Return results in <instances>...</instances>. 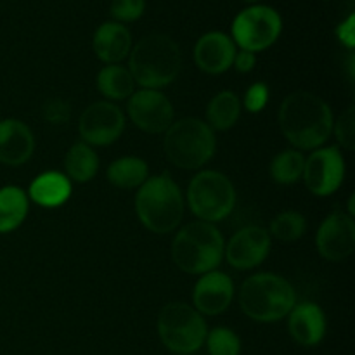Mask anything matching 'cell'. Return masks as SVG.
<instances>
[{
	"instance_id": "6da1fadb",
	"label": "cell",
	"mask_w": 355,
	"mask_h": 355,
	"mask_svg": "<svg viewBox=\"0 0 355 355\" xmlns=\"http://www.w3.org/2000/svg\"><path fill=\"white\" fill-rule=\"evenodd\" d=\"M333 123L331 107L314 92H291L279 106L281 132L298 151L322 148L331 137Z\"/></svg>"
},
{
	"instance_id": "7a4b0ae2",
	"label": "cell",
	"mask_w": 355,
	"mask_h": 355,
	"mask_svg": "<svg viewBox=\"0 0 355 355\" xmlns=\"http://www.w3.org/2000/svg\"><path fill=\"white\" fill-rule=\"evenodd\" d=\"M182 54L172 37L163 33L146 35L128 54V71L142 89L158 90L177 78Z\"/></svg>"
},
{
	"instance_id": "3957f363",
	"label": "cell",
	"mask_w": 355,
	"mask_h": 355,
	"mask_svg": "<svg viewBox=\"0 0 355 355\" xmlns=\"http://www.w3.org/2000/svg\"><path fill=\"white\" fill-rule=\"evenodd\" d=\"M295 304L297 293L293 284L279 274H253L239 288V307L252 321H281L290 314Z\"/></svg>"
},
{
	"instance_id": "277c9868",
	"label": "cell",
	"mask_w": 355,
	"mask_h": 355,
	"mask_svg": "<svg viewBox=\"0 0 355 355\" xmlns=\"http://www.w3.org/2000/svg\"><path fill=\"white\" fill-rule=\"evenodd\" d=\"M135 214L141 224L155 234H168L175 231L184 217L180 187L168 173L151 177L135 194Z\"/></svg>"
},
{
	"instance_id": "5b68a950",
	"label": "cell",
	"mask_w": 355,
	"mask_h": 355,
	"mask_svg": "<svg viewBox=\"0 0 355 355\" xmlns=\"http://www.w3.org/2000/svg\"><path fill=\"white\" fill-rule=\"evenodd\" d=\"M222 232L210 222L196 220L184 225L172 241V260L182 272L207 274L217 270L224 259Z\"/></svg>"
},
{
	"instance_id": "8992f818",
	"label": "cell",
	"mask_w": 355,
	"mask_h": 355,
	"mask_svg": "<svg viewBox=\"0 0 355 355\" xmlns=\"http://www.w3.org/2000/svg\"><path fill=\"white\" fill-rule=\"evenodd\" d=\"M163 149L172 165L182 170H198L215 155L217 139L207 121L182 118L173 121L165 132Z\"/></svg>"
},
{
	"instance_id": "52a82bcc",
	"label": "cell",
	"mask_w": 355,
	"mask_h": 355,
	"mask_svg": "<svg viewBox=\"0 0 355 355\" xmlns=\"http://www.w3.org/2000/svg\"><path fill=\"white\" fill-rule=\"evenodd\" d=\"M156 329L163 345L175 355L198 352L208 333L203 315L184 302L166 304L159 312Z\"/></svg>"
},
{
	"instance_id": "ba28073f",
	"label": "cell",
	"mask_w": 355,
	"mask_h": 355,
	"mask_svg": "<svg viewBox=\"0 0 355 355\" xmlns=\"http://www.w3.org/2000/svg\"><path fill=\"white\" fill-rule=\"evenodd\" d=\"M187 203L200 220L210 224L224 220L234 210V184L217 170H203L187 186Z\"/></svg>"
},
{
	"instance_id": "9c48e42d",
	"label": "cell",
	"mask_w": 355,
	"mask_h": 355,
	"mask_svg": "<svg viewBox=\"0 0 355 355\" xmlns=\"http://www.w3.org/2000/svg\"><path fill=\"white\" fill-rule=\"evenodd\" d=\"M232 42L241 51L253 54L276 44L283 30L279 12L269 6H252L243 9L232 21Z\"/></svg>"
},
{
	"instance_id": "30bf717a",
	"label": "cell",
	"mask_w": 355,
	"mask_h": 355,
	"mask_svg": "<svg viewBox=\"0 0 355 355\" xmlns=\"http://www.w3.org/2000/svg\"><path fill=\"white\" fill-rule=\"evenodd\" d=\"M305 186L314 196H331L340 189L345 179V159L336 146L319 148L305 158L304 173Z\"/></svg>"
},
{
	"instance_id": "8fae6325",
	"label": "cell",
	"mask_w": 355,
	"mask_h": 355,
	"mask_svg": "<svg viewBox=\"0 0 355 355\" xmlns=\"http://www.w3.org/2000/svg\"><path fill=\"white\" fill-rule=\"evenodd\" d=\"M125 130V114L116 104L99 101L80 114L78 132L82 142L92 146H110L120 139Z\"/></svg>"
},
{
	"instance_id": "7c38bea8",
	"label": "cell",
	"mask_w": 355,
	"mask_h": 355,
	"mask_svg": "<svg viewBox=\"0 0 355 355\" xmlns=\"http://www.w3.org/2000/svg\"><path fill=\"white\" fill-rule=\"evenodd\" d=\"M127 113L137 128L148 134H165L173 123V106L159 90L142 89L128 99Z\"/></svg>"
},
{
	"instance_id": "4fadbf2b",
	"label": "cell",
	"mask_w": 355,
	"mask_h": 355,
	"mask_svg": "<svg viewBox=\"0 0 355 355\" xmlns=\"http://www.w3.org/2000/svg\"><path fill=\"white\" fill-rule=\"evenodd\" d=\"M315 245L322 259L329 262H343L354 253L355 222L343 211H333L319 225Z\"/></svg>"
},
{
	"instance_id": "5bb4252c",
	"label": "cell",
	"mask_w": 355,
	"mask_h": 355,
	"mask_svg": "<svg viewBox=\"0 0 355 355\" xmlns=\"http://www.w3.org/2000/svg\"><path fill=\"white\" fill-rule=\"evenodd\" d=\"M270 252V234L259 225L243 227L224 246V257L229 266L238 270H248L260 266Z\"/></svg>"
},
{
	"instance_id": "9a60e30c",
	"label": "cell",
	"mask_w": 355,
	"mask_h": 355,
	"mask_svg": "<svg viewBox=\"0 0 355 355\" xmlns=\"http://www.w3.org/2000/svg\"><path fill=\"white\" fill-rule=\"evenodd\" d=\"M234 298V283L225 272L211 270L198 279L193 291L194 309L201 315H218L225 312Z\"/></svg>"
},
{
	"instance_id": "2e32d148",
	"label": "cell",
	"mask_w": 355,
	"mask_h": 355,
	"mask_svg": "<svg viewBox=\"0 0 355 355\" xmlns=\"http://www.w3.org/2000/svg\"><path fill=\"white\" fill-rule=\"evenodd\" d=\"M236 44L222 31H208L194 45V62L208 75L225 73L234 62Z\"/></svg>"
},
{
	"instance_id": "e0dca14e",
	"label": "cell",
	"mask_w": 355,
	"mask_h": 355,
	"mask_svg": "<svg viewBox=\"0 0 355 355\" xmlns=\"http://www.w3.org/2000/svg\"><path fill=\"white\" fill-rule=\"evenodd\" d=\"M288 329L298 345L318 347L326 336V315L318 304L302 302L295 304L288 314Z\"/></svg>"
},
{
	"instance_id": "ac0fdd59",
	"label": "cell",
	"mask_w": 355,
	"mask_h": 355,
	"mask_svg": "<svg viewBox=\"0 0 355 355\" xmlns=\"http://www.w3.org/2000/svg\"><path fill=\"white\" fill-rule=\"evenodd\" d=\"M35 151V137L26 123L14 118L0 121V163L21 166Z\"/></svg>"
},
{
	"instance_id": "d6986e66",
	"label": "cell",
	"mask_w": 355,
	"mask_h": 355,
	"mask_svg": "<svg viewBox=\"0 0 355 355\" xmlns=\"http://www.w3.org/2000/svg\"><path fill=\"white\" fill-rule=\"evenodd\" d=\"M92 49L106 64H118L132 51V35L127 26L116 21L103 23L92 38Z\"/></svg>"
},
{
	"instance_id": "ffe728a7",
	"label": "cell",
	"mask_w": 355,
	"mask_h": 355,
	"mask_svg": "<svg viewBox=\"0 0 355 355\" xmlns=\"http://www.w3.org/2000/svg\"><path fill=\"white\" fill-rule=\"evenodd\" d=\"M71 180L61 172H44L30 184L28 196L44 208H58L71 196Z\"/></svg>"
},
{
	"instance_id": "44dd1931",
	"label": "cell",
	"mask_w": 355,
	"mask_h": 355,
	"mask_svg": "<svg viewBox=\"0 0 355 355\" xmlns=\"http://www.w3.org/2000/svg\"><path fill=\"white\" fill-rule=\"evenodd\" d=\"M28 208H30L28 194L21 187H0V234L19 227L26 218Z\"/></svg>"
},
{
	"instance_id": "7402d4cb",
	"label": "cell",
	"mask_w": 355,
	"mask_h": 355,
	"mask_svg": "<svg viewBox=\"0 0 355 355\" xmlns=\"http://www.w3.org/2000/svg\"><path fill=\"white\" fill-rule=\"evenodd\" d=\"M66 177L78 184H85L96 177L99 170V156L85 142H76L64 156Z\"/></svg>"
},
{
	"instance_id": "603a6c76",
	"label": "cell",
	"mask_w": 355,
	"mask_h": 355,
	"mask_svg": "<svg viewBox=\"0 0 355 355\" xmlns=\"http://www.w3.org/2000/svg\"><path fill=\"white\" fill-rule=\"evenodd\" d=\"M241 116V101L231 90L218 92L211 97L207 107V123L211 130H229Z\"/></svg>"
},
{
	"instance_id": "cb8c5ba5",
	"label": "cell",
	"mask_w": 355,
	"mask_h": 355,
	"mask_svg": "<svg viewBox=\"0 0 355 355\" xmlns=\"http://www.w3.org/2000/svg\"><path fill=\"white\" fill-rule=\"evenodd\" d=\"M148 163L139 156H123L114 159L107 168V179L114 187L134 189L141 187L148 180Z\"/></svg>"
},
{
	"instance_id": "d4e9b609",
	"label": "cell",
	"mask_w": 355,
	"mask_h": 355,
	"mask_svg": "<svg viewBox=\"0 0 355 355\" xmlns=\"http://www.w3.org/2000/svg\"><path fill=\"white\" fill-rule=\"evenodd\" d=\"M134 78L128 68L121 64H107L97 75V89L106 99L123 101L134 94Z\"/></svg>"
},
{
	"instance_id": "484cf974",
	"label": "cell",
	"mask_w": 355,
	"mask_h": 355,
	"mask_svg": "<svg viewBox=\"0 0 355 355\" xmlns=\"http://www.w3.org/2000/svg\"><path fill=\"white\" fill-rule=\"evenodd\" d=\"M305 156L298 149H286L274 156L270 162V177L281 186H291L302 179Z\"/></svg>"
},
{
	"instance_id": "4316f807",
	"label": "cell",
	"mask_w": 355,
	"mask_h": 355,
	"mask_svg": "<svg viewBox=\"0 0 355 355\" xmlns=\"http://www.w3.org/2000/svg\"><path fill=\"white\" fill-rule=\"evenodd\" d=\"M307 232V220L298 211H283L270 222L269 234L284 243H293L304 238Z\"/></svg>"
},
{
	"instance_id": "83f0119b",
	"label": "cell",
	"mask_w": 355,
	"mask_h": 355,
	"mask_svg": "<svg viewBox=\"0 0 355 355\" xmlns=\"http://www.w3.org/2000/svg\"><path fill=\"white\" fill-rule=\"evenodd\" d=\"M205 345L210 355H239L241 354V340L231 328L218 326L207 333Z\"/></svg>"
},
{
	"instance_id": "f1b7e54d",
	"label": "cell",
	"mask_w": 355,
	"mask_h": 355,
	"mask_svg": "<svg viewBox=\"0 0 355 355\" xmlns=\"http://www.w3.org/2000/svg\"><path fill=\"white\" fill-rule=\"evenodd\" d=\"M146 0H113L111 2V16L116 23H134L144 14Z\"/></svg>"
},
{
	"instance_id": "f546056e",
	"label": "cell",
	"mask_w": 355,
	"mask_h": 355,
	"mask_svg": "<svg viewBox=\"0 0 355 355\" xmlns=\"http://www.w3.org/2000/svg\"><path fill=\"white\" fill-rule=\"evenodd\" d=\"M333 132L338 137V142L347 151H354L355 148V110L350 106L349 110L343 111L336 123H333Z\"/></svg>"
},
{
	"instance_id": "4dcf8cb0",
	"label": "cell",
	"mask_w": 355,
	"mask_h": 355,
	"mask_svg": "<svg viewBox=\"0 0 355 355\" xmlns=\"http://www.w3.org/2000/svg\"><path fill=\"white\" fill-rule=\"evenodd\" d=\"M269 103V87L263 82H257L248 87L245 94V110L248 113H260Z\"/></svg>"
},
{
	"instance_id": "1f68e13d",
	"label": "cell",
	"mask_w": 355,
	"mask_h": 355,
	"mask_svg": "<svg viewBox=\"0 0 355 355\" xmlns=\"http://www.w3.org/2000/svg\"><path fill=\"white\" fill-rule=\"evenodd\" d=\"M42 113L49 123L62 125L68 123L69 118H71V106L62 99H51L45 103Z\"/></svg>"
},
{
	"instance_id": "d6a6232c",
	"label": "cell",
	"mask_w": 355,
	"mask_h": 355,
	"mask_svg": "<svg viewBox=\"0 0 355 355\" xmlns=\"http://www.w3.org/2000/svg\"><path fill=\"white\" fill-rule=\"evenodd\" d=\"M336 37H338V40L342 42V44L349 49V51H352V49L355 47V16L354 14H350V16L347 17L343 23L338 24V28H336Z\"/></svg>"
},
{
	"instance_id": "836d02e7",
	"label": "cell",
	"mask_w": 355,
	"mask_h": 355,
	"mask_svg": "<svg viewBox=\"0 0 355 355\" xmlns=\"http://www.w3.org/2000/svg\"><path fill=\"white\" fill-rule=\"evenodd\" d=\"M257 64V55L250 51H239L234 55V66L239 73H250Z\"/></svg>"
},
{
	"instance_id": "e575fe53",
	"label": "cell",
	"mask_w": 355,
	"mask_h": 355,
	"mask_svg": "<svg viewBox=\"0 0 355 355\" xmlns=\"http://www.w3.org/2000/svg\"><path fill=\"white\" fill-rule=\"evenodd\" d=\"M354 66H355V58H354V54H350L349 55V66H347V69H349V73H350V80H354V75H355Z\"/></svg>"
},
{
	"instance_id": "d590c367",
	"label": "cell",
	"mask_w": 355,
	"mask_h": 355,
	"mask_svg": "<svg viewBox=\"0 0 355 355\" xmlns=\"http://www.w3.org/2000/svg\"><path fill=\"white\" fill-rule=\"evenodd\" d=\"M246 2H259V0H246Z\"/></svg>"
},
{
	"instance_id": "8d00e7d4",
	"label": "cell",
	"mask_w": 355,
	"mask_h": 355,
	"mask_svg": "<svg viewBox=\"0 0 355 355\" xmlns=\"http://www.w3.org/2000/svg\"><path fill=\"white\" fill-rule=\"evenodd\" d=\"M177 355H187V354H177Z\"/></svg>"
}]
</instances>
